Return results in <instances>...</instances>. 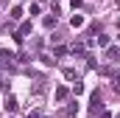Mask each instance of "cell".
Masks as SVG:
<instances>
[{
  "label": "cell",
  "mask_w": 120,
  "mask_h": 118,
  "mask_svg": "<svg viewBox=\"0 0 120 118\" xmlns=\"http://www.w3.org/2000/svg\"><path fill=\"white\" fill-rule=\"evenodd\" d=\"M67 93H70L67 87H56V101H64V98H67Z\"/></svg>",
  "instance_id": "cell-7"
},
{
  "label": "cell",
  "mask_w": 120,
  "mask_h": 118,
  "mask_svg": "<svg viewBox=\"0 0 120 118\" xmlns=\"http://www.w3.org/2000/svg\"><path fill=\"white\" fill-rule=\"evenodd\" d=\"M17 31H20V34L25 37V34H28V31H31V20H25V23H22V25H20V28H17Z\"/></svg>",
  "instance_id": "cell-12"
},
{
  "label": "cell",
  "mask_w": 120,
  "mask_h": 118,
  "mask_svg": "<svg viewBox=\"0 0 120 118\" xmlns=\"http://www.w3.org/2000/svg\"><path fill=\"white\" fill-rule=\"evenodd\" d=\"M90 107H92V113L103 110V98H101V90H95V93H92V98H90Z\"/></svg>",
  "instance_id": "cell-1"
},
{
  "label": "cell",
  "mask_w": 120,
  "mask_h": 118,
  "mask_svg": "<svg viewBox=\"0 0 120 118\" xmlns=\"http://www.w3.org/2000/svg\"><path fill=\"white\" fill-rule=\"evenodd\" d=\"M64 76H67V79H70V82H78V73H75V70H73V67H64Z\"/></svg>",
  "instance_id": "cell-10"
},
{
  "label": "cell",
  "mask_w": 120,
  "mask_h": 118,
  "mask_svg": "<svg viewBox=\"0 0 120 118\" xmlns=\"http://www.w3.org/2000/svg\"><path fill=\"white\" fill-rule=\"evenodd\" d=\"M95 42H98L101 48H106V45H109V37H106V34H98V37H95Z\"/></svg>",
  "instance_id": "cell-9"
},
{
  "label": "cell",
  "mask_w": 120,
  "mask_h": 118,
  "mask_svg": "<svg viewBox=\"0 0 120 118\" xmlns=\"http://www.w3.org/2000/svg\"><path fill=\"white\" fill-rule=\"evenodd\" d=\"M56 23H59V17H56V14H53V17H45V20H42V25H45V28H56Z\"/></svg>",
  "instance_id": "cell-5"
},
{
  "label": "cell",
  "mask_w": 120,
  "mask_h": 118,
  "mask_svg": "<svg viewBox=\"0 0 120 118\" xmlns=\"http://www.w3.org/2000/svg\"><path fill=\"white\" fill-rule=\"evenodd\" d=\"M42 11V3H31V8H28V14L34 17V14H39Z\"/></svg>",
  "instance_id": "cell-11"
},
{
  "label": "cell",
  "mask_w": 120,
  "mask_h": 118,
  "mask_svg": "<svg viewBox=\"0 0 120 118\" xmlns=\"http://www.w3.org/2000/svg\"><path fill=\"white\" fill-rule=\"evenodd\" d=\"M0 59H3V65H14V54H11V51H0Z\"/></svg>",
  "instance_id": "cell-3"
},
{
  "label": "cell",
  "mask_w": 120,
  "mask_h": 118,
  "mask_svg": "<svg viewBox=\"0 0 120 118\" xmlns=\"http://www.w3.org/2000/svg\"><path fill=\"white\" fill-rule=\"evenodd\" d=\"M117 39H120V37H117Z\"/></svg>",
  "instance_id": "cell-16"
},
{
  "label": "cell",
  "mask_w": 120,
  "mask_h": 118,
  "mask_svg": "<svg viewBox=\"0 0 120 118\" xmlns=\"http://www.w3.org/2000/svg\"><path fill=\"white\" fill-rule=\"evenodd\" d=\"M106 59H112V62H120V48H109V45H106Z\"/></svg>",
  "instance_id": "cell-2"
},
{
  "label": "cell",
  "mask_w": 120,
  "mask_h": 118,
  "mask_svg": "<svg viewBox=\"0 0 120 118\" xmlns=\"http://www.w3.org/2000/svg\"><path fill=\"white\" fill-rule=\"evenodd\" d=\"M3 107H6L8 113H14V110H17V98H11V96H8V98L3 101Z\"/></svg>",
  "instance_id": "cell-6"
},
{
  "label": "cell",
  "mask_w": 120,
  "mask_h": 118,
  "mask_svg": "<svg viewBox=\"0 0 120 118\" xmlns=\"http://www.w3.org/2000/svg\"><path fill=\"white\" fill-rule=\"evenodd\" d=\"M70 25H73V28H81V25H84V17H81V14H73V17H70Z\"/></svg>",
  "instance_id": "cell-4"
},
{
  "label": "cell",
  "mask_w": 120,
  "mask_h": 118,
  "mask_svg": "<svg viewBox=\"0 0 120 118\" xmlns=\"http://www.w3.org/2000/svg\"><path fill=\"white\" fill-rule=\"evenodd\" d=\"M115 3H117V6H120V0H115Z\"/></svg>",
  "instance_id": "cell-15"
},
{
  "label": "cell",
  "mask_w": 120,
  "mask_h": 118,
  "mask_svg": "<svg viewBox=\"0 0 120 118\" xmlns=\"http://www.w3.org/2000/svg\"><path fill=\"white\" fill-rule=\"evenodd\" d=\"M75 113H78V107H75V104H70V107L64 110V115H75Z\"/></svg>",
  "instance_id": "cell-13"
},
{
  "label": "cell",
  "mask_w": 120,
  "mask_h": 118,
  "mask_svg": "<svg viewBox=\"0 0 120 118\" xmlns=\"http://www.w3.org/2000/svg\"><path fill=\"white\" fill-rule=\"evenodd\" d=\"M8 17H11V20H22V8H20V6H14V8H11V14H8Z\"/></svg>",
  "instance_id": "cell-8"
},
{
  "label": "cell",
  "mask_w": 120,
  "mask_h": 118,
  "mask_svg": "<svg viewBox=\"0 0 120 118\" xmlns=\"http://www.w3.org/2000/svg\"><path fill=\"white\" fill-rule=\"evenodd\" d=\"M112 87H115V93H120V76L115 79V84H112Z\"/></svg>",
  "instance_id": "cell-14"
}]
</instances>
